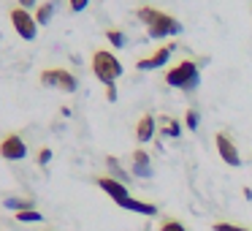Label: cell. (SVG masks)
<instances>
[{"label":"cell","mask_w":252,"mask_h":231,"mask_svg":"<svg viewBox=\"0 0 252 231\" xmlns=\"http://www.w3.org/2000/svg\"><path fill=\"white\" fill-rule=\"evenodd\" d=\"M136 17L147 25L149 38H174V36H179L182 30H185L176 17L160 11V8H152V6H138L136 8Z\"/></svg>","instance_id":"cell-1"},{"label":"cell","mask_w":252,"mask_h":231,"mask_svg":"<svg viewBox=\"0 0 252 231\" xmlns=\"http://www.w3.org/2000/svg\"><path fill=\"white\" fill-rule=\"evenodd\" d=\"M165 84H168V87L182 90V93H192V90L201 84V66H198L195 60L176 63L174 68L165 71Z\"/></svg>","instance_id":"cell-2"},{"label":"cell","mask_w":252,"mask_h":231,"mask_svg":"<svg viewBox=\"0 0 252 231\" xmlns=\"http://www.w3.org/2000/svg\"><path fill=\"white\" fill-rule=\"evenodd\" d=\"M93 74H95V79H98L100 84H114L117 79L122 77V63L117 60V55L114 52H109V49H95L93 52Z\"/></svg>","instance_id":"cell-3"},{"label":"cell","mask_w":252,"mask_h":231,"mask_svg":"<svg viewBox=\"0 0 252 231\" xmlns=\"http://www.w3.org/2000/svg\"><path fill=\"white\" fill-rule=\"evenodd\" d=\"M41 84L44 87H57L63 93H76L79 82L68 68H44L41 71Z\"/></svg>","instance_id":"cell-4"},{"label":"cell","mask_w":252,"mask_h":231,"mask_svg":"<svg viewBox=\"0 0 252 231\" xmlns=\"http://www.w3.org/2000/svg\"><path fill=\"white\" fill-rule=\"evenodd\" d=\"M11 25H14V30H17V36L19 38H25V41H35V36H38V22H35V17L28 11V8H11Z\"/></svg>","instance_id":"cell-5"},{"label":"cell","mask_w":252,"mask_h":231,"mask_svg":"<svg viewBox=\"0 0 252 231\" xmlns=\"http://www.w3.org/2000/svg\"><path fill=\"white\" fill-rule=\"evenodd\" d=\"M0 158H6V160L28 158V144H25V139L19 136V133H8V136H3V142H0Z\"/></svg>","instance_id":"cell-6"},{"label":"cell","mask_w":252,"mask_h":231,"mask_svg":"<svg viewBox=\"0 0 252 231\" xmlns=\"http://www.w3.org/2000/svg\"><path fill=\"white\" fill-rule=\"evenodd\" d=\"M214 144H217V153H220V158L225 160L228 166H241V155H239V147H236V142L228 136L225 131H220L217 136H214Z\"/></svg>","instance_id":"cell-7"},{"label":"cell","mask_w":252,"mask_h":231,"mask_svg":"<svg viewBox=\"0 0 252 231\" xmlns=\"http://www.w3.org/2000/svg\"><path fill=\"white\" fill-rule=\"evenodd\" d=\"M174 49H176L174 44H165V46H160V49H155L149 57H141V60L136 63V68H138V71H155V68H163L165 63L171 60V55H174Z\"/></svg>","instance_id":"cell-8"},{"label":"cell","mask_w":252,"mask_h":231,"mask_svg":"<svg viewBox=\"0 0 252 231\" xmlns=\"http://www.w3.org/2000/svg\"><path fill=\"white\" fill-rule=\"evenodd\" d=\"M95 185H98L103 193H109L114 201H122V198L130 196V193H127V185H125V182H120L117 177H95Z\"/></svg>","instance_id":"cell-9"},{"label":"cell","mask_w":252,"mask_h":231,"mask_svg":"<svg viewBox=\"0 0 252 231\" xmlns=\"http://www.w3.org/2000/svg\"><path fill=\"white\" fill-rule=\"evenodd\" d=\"M155 128H158V122H155V117H152V115H144L141 120L136 122V139H138L141 144L152 142V139H155Z\"/></svg>","instance_id":"cell-10"},{"label":"cell","mask_w":252,"mask_h":231,"mask_svg":"<svg viewBox=\"0 0 252 231\" xmlns=\"http://www.w3.org/2000/svg\"><path fill=\"white\" fill-rule=\"evenodd\" d=\"M122 209H130V212H138V215H158V204H149V201H138V198H122L117 201Z\"/></svg>","instance_id":"cell-11"},{"label":"cell","mask_w":252,"mask_h":231,"mask_svg":"<svg viewBox=\"0 0 252 231\" xmlns=\"http://www.w3.org/2000/svg\"><path fill=\"white\" fill-rule=\"evenodd\" d=\"M133 174L136 177H152V163H149V155L144 150L133 153Z\"/></svg>","instance_id":"cell-12"},{"label":"cell","mask_w":252,"mask_h":231,"mask_svg":"<svg viewBox=\"0 0 252 231\" xmlns=\"http://www.w3.org/2000/svg\"><path fill=\"white\" fill-rule=\"evenodd\" d=\"M55 8H57L55 0H46V3H41V6L35 8V22H38V28H41V25H49V22H52V17H55Z\"/></svg>","instance_id":"cell-13"},{"label":"cell","mask_w":252,"mask_h":231,"mask_svg":"<svg viewBox=\"0 0 252 231\" xmlns=\"http://www.w3.org/2000/svg\"><path fill=\"white\" fill-rule=\"evenodd\" d=\"M3 207L11 209V212H25V209H35V201L33 198H17V196H8L3 201Z\"/></svg>","instance_id":"cell-14"},{"label":"cell","mask_w":252,"mask_h":231,"mask_svg":"<svg viewBox=\"0 0 252 231\" xmlns=\"http://www.w3.org/2000/svg\"><path fill=\"white\" fill-rule=\"evenodd\" d=\"M158 231H187V226L179 218H160Z\"/></svg>","instance_id":"cell-15"},{"label":"cell","mask_w":252,"mask_h":231,"mask_svg":"<svg viewBox=\"0 0 252 231\" xmlns=\"http://www.w3.org/2000/svg\"><path fill=\"white\" fill-rule=\"evenodd\" d=\"M17 220L19 223H41L44 215H41L38 209H25V212H17Z\"/></svg>","instance_id":"cell-16"},{"label":"cell","mask_w":252,"mask_h":231,"mask_svg":"<svg viewBox=\"0 0 252 231\" xmlns=\"http://www.w3.org/2000/svg\"><path fill=\"white\" fill-rule=\"evenodd\" d=\"M106 38H109V44L114 46V49H122V46H125V33H122V30H117V28L106 30Z\"/></svg>","instance_id":"cell-17"},{"label":"cell","mask_w":252,"mask_h":231,"mask_svg":"<svg viewBox=\"0 0 252 231\" xmlns=\"http://www.w3.org/2000/svg\"><path fill=\"white\" fill-rule=\"evenodd\" d=\"M163 133H168L171 139H176L182 133V125L176 120H168V117H163Z\"/></svg>","instance_id":"cell-18"},{"label":"cell","mask_w":252,"mask_h":231,"mask_svg":"<svg viewBox=\"0 0 252 231\" xmlns=\"http://www.w3.org/2000/svg\"><path fill=\"white\" fill-rule=\"evenodd\" d=\"M212 231H252V229L239 226V223H225V220H217V223L212 226Z\"/></svg>","instance_id":"cell-19"},{"label":"cell","mask_w":252,"mask_h":231,"mask_svg":"<svg viewBox=\"0 0 252 231\" xmlns=\"http://www.w3.org/2000/svg\"><path fill=\"white\" fill-rule=\"evenodd\" d=\"M106 163H109V169L117 174V180H120V182H125V180H127V174L120 169V163H117V158H111V155H109V158H106ZM125 185H127V182H125Z\"/></svg>","instance_id":"cell-20"},{"label":"cell","mask_w":252,"mask_h":231,"mask_svg":"<svg viewBox=\"0 0 252 231\" xmlns=\"http://www.w3.org/2000/svg\"><path fill=\"white\" fill-rule=\"evenodd\" d=\"M198 120H201V117H198V112H195V109H187V115H185V125L190 128V131H195V128H198Z\"/></svg>","instance_id":"cell-21"},{"label":"cell","mask_w":252,"mask_h":231,"mask_svg":"<svg viewBox=\"0 0 252 231\" xmlns=\"http://www.w3.org/2000/svg\"><path fill=\"white\" fill-rule=\"evenodd\" d=\"M87 3H90V0H68V6H71V11H73V14L84 11V8H87Z\"/></svg>","instance_id":"cell-22"},{"label":"cell","mask_w":252,"mask_h":231,"mask_svg":"<svg viewBox=\"0 0 252 231\" xmlns=\"http://www.w3.org/2000/svg\"><path fill=\"white\" fill-rule=\"evenodd\" d=\"M49 160H52V150H49V147H44V150L38 153V163H41V166H46Z\"/></svg>","instance_id":"cell-23"},{"label":"cell","mask_w":252,"mask_h":231,"mask_svg":"<svg viewBox=\"0 0 252 231\" xmlns=\"http://www.w3.org/2000/svg\"><path fill=\"white\" fill-rule=\"evenodd\" d=\"M106 98H109V101H117V87H114V84H109V87H106Z\"/></svg>","instance_id":"cell-24"},{"label":"cell","mask_w":252,"mask_h":231,"mask_svg":"<svg viewBox=\"0 0 252 231\" xmlns=\"http://www.w3.org/2000/svg\"><path fill=\"white\" fill-rule=\"evenodd\" d=\"M19 3V8H33L35 6V0H17Z\"/></svg>","instance_id":"cell-25"}]
</instances>
